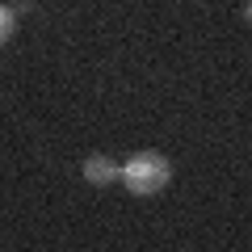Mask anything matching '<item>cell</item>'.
Here are the masks:
<instances>
[{
  "label": "cell",
  "instance_id": "obj_1",
  "mask_svg": "<svg viewBox=\"0 0 252 252\" xmlns=\"http://www.w3.org/2000/svg\"><path fill=\"white\" fill-rule=\"evenodd\" d=\"M118 177L126 181V189H130V193L152 198V193H160V189L168 185L172 168H168V160H164L160 152H139V156H130V160H126V168L118 172Z\"/></svg>",
  "mask_w": 252,
  "mask_h": 252
},
{
  "label": "cell",
  "instance_id": "obj_3",
  "mask_svg": "<svg viewBox=\"0 0 252 252\" xmlns=\"http://www.w3.org/2000/svg\"><path fill=\"white\" fill-rule=\"evenodd\" d=\"M13 30H17V13H13L9 4H0V46L13 38Z\"/></svg>",
  "mask_w": 252,
  "mask_h": 252
},
{
  "label": "cell",
  "instance_id": "obj_2",
  "mask_svg": "<svg viewBox=\"0 0 252 252\" xmlns=\"http://www.w3.org/2000/svg\"><path fill=\"white\" fill-rule=\"evenodd\" d=\"M118 164L109 160V156H89V160H84V177L93 181V185H109V181H118Z\"/></svg>",
  "mask_w": 252,
  "mask_h": 252
},
{
  "label": "cell",
  "instance_id": "obj_4",
  "mask_svg": "<svg viewBox=\"0 0 252 252\" xmlns=\"http://www.w3.org/2000/svg\"><path fill=\"white\" fill-rule=\"evenodd\" d=\"M244 17H248V21H252V0H248V4H244Z\"/></svg>",
  "mask_w": 252,
  "mask_h": 252
}]
</instances>
